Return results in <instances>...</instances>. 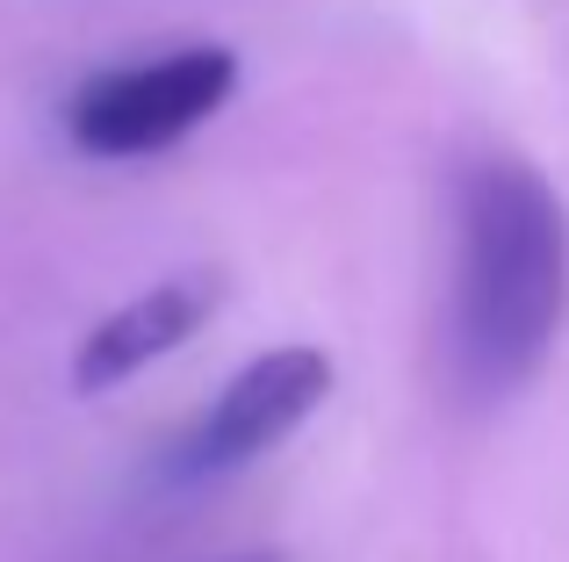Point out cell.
<instances>
[{
  "label": "cell",
  "instance_id": "6da1fadb",
  "mask_svg": "<svg viewBox=\"0 0 569 562\" xmlns=\"http://www.w3.org/2000/svg\"><path fill=\"white\" fill-rule=\"evenodd\" d=\"M569 310V217L541 167L490 152L455 195L447 361L469 404H505L541 375Z\"/></svg>",
  "mask_w": 569,
  "mask_h": 562
},
{
  "label": "cell",
  "instance_id": "7a4b0ae2",
  "mask_svg": "<svg viewBox=\"0 0 569 562\" xmlns=\"http://www.w3.org/2000/svg\"><path fill=\"white\" fill-rule=\"evenodd\" d=\"M325 397H332V353H318V347L260 353V361H246L181 433L167 440L152 476L167 483V491H202V483L238 476V469H252L260 454H274Z\"/></svg>",
  "mask_w": 569,
  "mask_h": 562
},
{
  "label": "cell",
  "instance_id": "3957f363",
  "mask_svg": "<svg viewBox=\"0 0 569 562\" xmlns=\"http://www.w3.org/2000/svg\"><path fill=\"white\" fill-rule=\"evenodd\" d=\"M231 87H238V51L188 43V51H159V58H138V66L94 72L66 101V130L87 159H144L181 144L188 130H202L231 101Z\"/></svg>",
  "mask_w": 569,
  "mask_h": 562
},
{
  "label": "cell",
  "instance_id": "277c9868",
  "mask_svg": "<svg viewBox=\"0 0 569 562\" xmlns=\"http://www.w3.org/2000/svg\"><path fill=\"white\" fill-rule=\"evenodd\" d=\"M217 303H223V281L209 268L167 274V281H152V289H138L130 303H116L109 318L80 339V353H72V390L101 397V390H116V382L144 375V368L167 361L173 347H188V339L217 318Z\"/></svg>",
  "mask_w": 569,
  "mask_h": 562
},
{
  "label": "cell",
  "instance_id": "5b68a950",
  "mask_svg": "<svg viewBox=\"0 0 569 562\" xmlns=\"http://www.w3.org/2000/svg\"><path fill=\"white\" fill-rule=\"evenodd\" d=\"M223 562H281V555H260V549H252V555H223Z\"/></svg>",
  "mask_w": 569,
  "mask_h": 562
}]
</instances>
